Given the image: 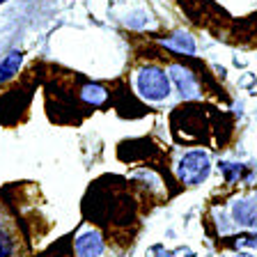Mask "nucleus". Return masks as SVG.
Instances as JSON below:
<instances>
[{
	"label": "nucleus",
	"mask_w": 257,
	"mask_h": 257,
	"mask_svg": "<svg viewBox=\"0 0 257 257\" xmlns=\"http://www.w3.org/2000/svg\"><path fill=\"white\" fill-rule=\"evenodd\" d=\"M138 90L147 101H161L170 94V80L168 74L159 67H147L138 74Z\"/></svg>",
	"instance_id": "obj_1"
},
{
	"label": "nucleus",
	"mask_w": 257,
	"mask_h": 257,
	"mask_svg": "<svg viewBox=\"0 0 257 257\" xmlns=\"http://www.w3.org/2000/svg\"><path fill=\"white\" fill-rule=\"evenodd\" d=\"M209 175V156L204 152H191L186 154L179 166H177V177L182 184H188V186H195L202 179H207Z\"/></svg>",
	"instance_id": "obj_2"
},
{
	"label": "nucleus",
	"mask_w": 257,
	"mask_h": 257,
	"mask_svg": "<svg viewBox=\"0 0 257 257\" xmlns=\"http://www.w3.org/2000/svg\"><path fill=\"white\" fill-rule=\"evenodd\" d=\"M101 250H103V241L94 232H85V234H80L76 239V252L80 257H99Z\"/></svg>",
	"instance_id": "obj_3"
},
{
	"label": "nucleus",
	"mask_w": 257,
	"mask_h": 257,
	"mask_svg": "<svg viewBox=\"0 0 257 257\" xmlns=\"http://www.w3.org/2000/svg\"><path fill=\"white\" fill-rule=\"evenodd\" d=\"M172 76H175V80H177V85H179V90H182V94H186V96L195 94L198 87H195V78H193L191 71L182 69V67H172Z\"/></svg>",
	"instance_id": "obj_4"
},
{
	"label": "nucleus",
	"mask_w": 257,
	"mask_h": 257,
	"mask_svg": "<svg viewBox=\"0 0 257 257\" xmlns=\"http://www.w3.org/2000/svg\"><path fill=\"white\" fill-rule=\"evenodd\" d=\"M21 60H23L21 51H12V53L7 55L3 62H0V83H3V80H10L12 76L19 71V67H21Z\"/></svg>",
	"instance_id": "obj_5"
},
{
	"label": "nucleus",
	"mask_w": 257,
	"mask_h": 257,
	"mask_svg": "<svg viewBox=\"0 0 257 257\" xmlns=\"http://www.w3.org/2000/svg\"><path fill=\"white\" fill-rule=\"evenodd\" d=\"M83 99L90 101L92 106H99V103L106 101V92H103V87H99V85H87L85 90H83Z\"/></svg>",
	"instance_id": "obj_6"
},
{
	"label": "nucleus",
	"mask_w": 257,
	"mask_h": 257,
	"mask_svg": "<svg viewBox=\"0 0 257 257\" xmlns=\"http://www.w3.org/2000/svg\"><path fill=\"white\" fill-rule=\"evenodd\" d=\"M168 46H172V48H177V51H186V53H193V42H191V37H186V35H177V37H172V39H168Z\"/></svg>",
	"instance_id": "obj_7"
},
{
	"label": "nucleus",
	"mask_w": 257,
	"mask_h": 257,
	"mask_svg": "<svg viewBox=\"0 0 257 257\" xmlns=\"http://www.w3.org/2000/svg\"><path fill=\"white\" fill-rule=\"evenodd\" d=\"M0 3H3V0H0Z\"/></svg>",
	"instance_id": "obj_8"
}]
</instances>
